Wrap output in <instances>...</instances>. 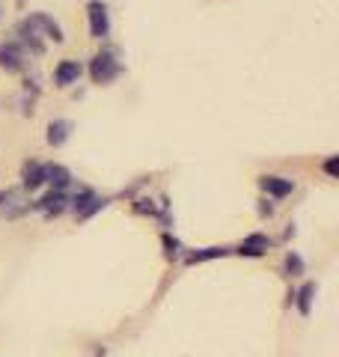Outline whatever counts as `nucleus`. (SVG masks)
<instances>
[{
	"mask_svg": "<svg viewBox=\"0 0 339 357\" xmlns=\"http://www.w3.org/2000/svg\"><path fill=\"white\" fill-rule=\"evenodd\" d=\"M119 75H122V63L116 60L113 51H101L93 57V63H89V77H93L96 84H110V81H116Z\"/></svg>",
	"mask_w": 339,
	"mask_h": 357,
	"instance_id": "obj_1",
	"label": "nucleus"
},
{
	"mask_svg": "<svg viewBox=\"0 0 339 357\" xmlns=\"http://www.w3.org/2000/svg\"><path fill=\"white\" fill-rule=\"evenodd\" d=\"M72 208H75V215L77 218H93L96 211H101L107 206V199L105 197H96V191H89V188H81V191H77L75 197H72V203H69Z\"/></svg>",
	"mask_w": 339,
	"mask_h": 357,
	"instance_id": "obj_2",
	"label": "nucleus"
},
{
	"mask_svg": "<svg viewBox=\"0 0 339 357\" xmlns=\"http://www.w3.org/2000/svg\"><path fill=\"white\" fill-rule=\"evenodd\" d=\"M86 18H89V36L93 39H107L110 36V15H107V6L101 0H93L86 6Z\"/></svg>",
	"mask_w": 339,
	"mask_h": 357,
	"instance_id": "obj_3",
	"label": "nucleus"
},
{
	"mask_svg": "<svg viewBox=\"0 0 339 357\" xmlns=\"http://www.w3.org/2000/svg\"><path fill=\"white\" fill-rule=\"evenodd\" d=\"M30 206L21 203V194L15 191V188H6V191H0V218L6 220H15L21 215H27Z\"/></svg>",
	"mask_w": 339,
	"mask_h": 357,
	"instance_id": "obj_4",
	"label": "nucleus"
},
{
	"mask_svg": "<svg viewBox=\"0 0 339 357\" xmlns=\"http://www.w3.org/2000/svg\"><path fill=\"white\" fill-rule=\"evenodd\" d=\"M24 48H21L18 42H3L0 45V69H6V72H21L24 69Z\"/></svg>",
	"mask_w": 339,
	"mask_h": 357,
	"instance_id": "obj_5",
	"label": "nucleus"
},
{
	"mask_svg": "<svg viewBox=\"0 0 339 357\" xmlns=\"http://www.w3.org/2000/svg\"><path fill=\"white\" fill-rule=\"evenodd\" d=\"M259 188L268 194V197H274V199H282V197H289L292 191H295V182L286 176H274V173H268V176H259Z\"/></svg>",
	"mask_w": 339,
	"mask_h": 357,
	"instance_id": "obj_6",
	"label": "nucleus"
},
{
	"mask_svg": "<svg viewBox=\"0 0 339 357\" xmlns=\"http://www.w3.org/2000/svg\"><path fill=\"white\" fill-rule=\"evenodd\" d=\"M33 208H39L45 218H56V215H63V211L69 208V197H66V191H48L42 199L33 203Z\"/></svg>",
	"mask_w": 339,
	"mask_h": 357,
	"instance_id": "obj_7",
	"label": "nucleus"
},
{
	"mask_svg": "<svg viewBox=\"0 0 339 357\" xmlns=\"http://www.w3.org/2000/svg\"><path fill=\"white\" fill-rule=\"evenodd\" d=\"M81 75H84V66L77 60H60L56 69H54V84L56 86H72V84H77Z\"/></svg>",
	"mask_w": 339,
	"mask_h": 357,
	"instance_id": "obj_8",
	"label": "nucleus"
},
{
	"mask_svg": "<svg viewBox=\"0 0 339 357\" xmlns=\"http://www.w3.org/2000/svg\"><path fill=\"white\" fill-rule=\"evenodd\" d=\"M24 21H27V24H30L33 30H36V33L42 30L48 39H54V42H63V27L56 24V21H54L51 15H45V13H33V15H27Z\"/></svg>",
	"mask_w": 339,
	"mask_h": 357,
	"instance_id": "obj_9",
	"label": "nucleus"
},
{
	"mask_svg": "<svg viewBox=\"0 0 339 357\" xmlns=\"http://www.w3.org/2000/svg\"><path fill=\"white\" fill-rule=\"evenodd\" d=\"M42 185H45V164L27 161L24 170H21V188H24V191H39Z\"/></svg>",
	"mask_w": 339,
	"mask_h": 357,
	"instance_id": "obj_10",
	"label": "nucleus"
},
{
	"mask_svg": "<svg viewBox=\"0 0 339 357\" xmlns=\"http://www.w3.org/2000/svg\"><path fill=\"white\" fill-rule=\"evenodd\" d=\"M15 33H18V39H21V45H24V48L33 54V57H42L45 54V42L39 39V33L33 30L27 21H21V24L15 27Z\"/></svg>",
	"mask_w": 339,
	"mask_h": 357,
	"instance_id": "obj_11",
	"label": "nucleus"
},
{
	"mask_svg": "<svg viewBox=\"0 0 339 357\" xmlns=\"http://www.w3.org/2000/svg\"><path fill=\"white\" fill-rule=\"evenodd\" d=\"M45 182L51 185V191H66L72 185V173L63 164H45Z\"/></svg>",
	"mask_w": 339,
	"mask_h": 357,
	"instance_id": "obj_12",
	"label": "nucleus"
},
{
	"mask_svg": "<svg viewBox=\"0 0 339 357\" xmlns=\"http://www.w3.org/2000/svg\"><path fill=\"white\" fill-rule=\"evenodd\" d=\"M69 137H72V122L69 119H51L48 122V143H51L54 149L63 146Z\"/></svg>",
	"mask_w": 339,
	"mask_h": 357,
	"instance_id": "obj_13",
	"label": "nucleus"
},
{
	"mask_svg": "<svg viewBox=\"0 0 339 357\" xmlns=\"http://www.w3.org/2000/svg\"><path fill=\"white\" fill-rule=\"evenodd\" d=\"M268 244H271V241L262 236V232H253V236L244 238V244L239 248V253H241V256H262V253L268 250Z\"/></svg>",
	"mask_w": 339,
	"mask_h": 357,
	"instance_id": "obj_14",
	"label": "nucleus"
},
{
	"mask_svg": "<svg viewBox=\"0 0 339 357\" xmlns=\"http://www.w3.org/2000/svg\"><path fill=\"white\" fill-rule=\"evenodd\" d=\"M292 298H295L301 316H310V307H312V298H315V283H303L298 292H292Z\"/></svg>",
	"mask_w": 339,
	"mask_h": 357,
	"instance_id": "obj_15",
	"label": "nucleus"
},
{
	"mask_svg": "<svg viewBox=\"0 0 339 357\" xmlns=\"http://www.w3.org/2000/svg\"><path fill=\"white\" fill-rule=\"evenodd\" d=\"M226 253H229L226 248H206V250L188 253V256H185V262H188V265H199V262H209V259H220V256H226Z\"/></svg>",
	"mask_w": 339,
	"mask_h": 357,
	"instance_id": "obj_16",
	"label": "nucleus"
},
{
	"mask_svg": "<svg viewBox=\"0 0 339 357\" xmlns=\"http://www.w3.org/2000/svg\"><path fill=\"white\" fill-rule=\"evenodd\" d=\"M286 271H289V277H301L303 274V259L298 253H289L286 256Z\"/></svg>",
	"mask_w": 339,
	"mask_h": 357,
	"instance_id": "obj_17",
	"label": "nucleus"
},
{
	"mask_svg": "<svg viewBox=\"0 0 339 357\" xmlns=\"http://www.w3.org/2000/svg\"><path fill=\"white\" fill-rule=\"evenodd\" d=\"M324 173L331 178H339V155H331V158L324 161Z\"/></svg>",
	"mask_w": 339,
	"mask_h": 357,
	"instance_id": "obj_18",
	"label": "nucleus"
},
{
	"mask_svg": "<svg viewBox=\"0 0 339 357\" xmlns=\"http://www.w3.org/2000/svg\"><path fill=\"white\" fill-rule=\"evenodd\" d=\"M164 248H167V256H170V259H176V256H179V241H176V238L164 236Z\"/></svg>",
	"mask_w": 339,
	"mask_h": 357,
	"instance_id": "obj_19",
	"label": "nucleus"
},
{
	"mask_svg": "<svg viewBox=\"0 0 339 357\" xmlns=\"http://www.w3.org/2000/svg\"><path fill=\"white\" fill-rule=\"evenodd\" d=\"M0 15H3V9H0Z\"/></svg>",
	"mask_w": 339,
	"mask_h": 357,
	"instance_id": "obj_20",
	"label": "nucleus"
}]
</instances>
